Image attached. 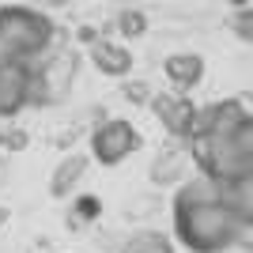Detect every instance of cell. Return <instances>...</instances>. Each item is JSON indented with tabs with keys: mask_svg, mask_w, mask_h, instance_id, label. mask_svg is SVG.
Masks as SVG:
<instances>
[{
	"mask_svg": "<svg viewBox=\"0 0 253 253\" xmlns=\"http://www.w3.org/2000/svg\"><path fill=\"white\" fill-rule=\"evenodd\" d=\"M174 231H178L181 246H189L193 253H223L238 242L242 227L223 204L219 178L197 174V178L181 181L178 201H174Z\"/></svg>",
	"mask_w": 253,
	"mask_h": 253,
	"instance_id": "obj_1",
	"label": "cell"
},
{
	"mask_svg": "<svg viewBox=\"0 0 253 253\" xmlns=\"http://www.w3.org/2000/svg\"><path fill=\"white\" fill-rule=\"evenodd\" d=\"M57 38H64V34L42 11L27 8V4H4L0 8V42L15 61H27V64L38 61L42 53H49V45Z\"/></svg>",
	"mask_w": 253,
	"mask_h": 253,
	"instance_id": "obj_2",
	"label": "cell"
},
{
	"mask_svg": "<svg viewBox=\"0 0 253 253\" xmlns=\"http://www.w3.org/2000/svg\"><path fill=\"white\" fill-rule=\"evenodd\" d=\"M140 132L136 125H128L121 117H110V121H98L95 132H91V151L102 167H117V163H125L132 151H140Z\"/></svg>",
	"mask_w": 253,
	"mask_h": 253,
	"instance_id": "obj_3",
	"label": "cell"
},
{
	"mask_svg": "<svg viewBox=\"0 0 253 253\" xmlns=\"http://www.w3.org/2000/svg\"><path fill=\"white\" fill-rule=\"evenodd\" d=\"M151 114L159 117V125L167 128L174 140H189L193 128H197V102L181 91H163V95H151Z\"/></svg>",
	"mask_w": 253,
	"mask_h": 253,
	"instance_id": "obj_4",
	"label": "cell"
},
{
	"mask_svg": "<svg viewBox=\"0 0 253 253\" xmlns=\"http://www.w3.org/2000/svg\"><path fill=\"white\" fill-rule=\"evenodd\" d=\"M31 106V64L27 61H0V117H15Z\"/></svg>",
	"mask_w": 253,
	"mask_h": 253,
	"instance_id": "obj_5",
	"label": "cell"
},
{
	"mask_svg": "<svg viewBox=\"0 0 253 253\" xmlns=\"http://www.w3.org/2000/svg\"><path fill=\"white\" fill-rule=\"evenodd\" d=\"M204 72H208V64H204L201 53H193V49H178L163 61V76H167L170 91H181V95H189L193 87H201Z\"/></svg>",
	"mask_w": 253,
	"mask_h": 253,
	"instance_id": "obj_6",
	"label": "cell"
},
{
	"mask_svg": "<svg viewBox=\"0 0 253 253\" xmlns=\"http://www.w3.org/2000/svg\"><path fill=\"white\" fill-rule=\"evenodd\" d=\"M87 53H91V64H95L102 76H110V80H125V76L132 72V64H136V61H132V49H128L125 42L102 38V34L87 45Z\"/></svg>",
	"mask_w": 253,
	"mask_h": 253,
	"instance_id": "obj_7",
	"label": "cell"
},
{
	"mask_svg": "<svg viewBox=\"0 0 253 253\" xmlns=\"http://www.w3.org/2000/svg\"><path fill=\"white\" fill-rule=\"evenodd\" d=\"M219 189H223V204L231 208V215L238 219V227H253V170L250 174L223 178Z\"/></svg>",
	"mask_w": 253,
	"mask_h": 253,
	"instance_id": "obj_8",
	"label": "cell"
},
{
	"mask_svg": "<svg viewBox=\"0 0 253 253\" xmlns=\"http://www.w3.org/2000/svg\"><path fill=\"white\" fill-rule=\"evenodd\" d=\"M189 167H193L189 148L170 144V148H163L155 155V163H151V181H155V185H181L185 174H189Z\"/></svg>",
	"mask_w": 253,
	"mask_h": 253,
	"instance_id": "obj_9",
	"label": "cell"
},
{
	"mask_svg": "<svg viewBox=\"0 0 253 253\" xmlns=\"http://www.w3.org/2000/svg\"><path fill=\"white\" fill-rule=\"evenodd\" d=\"M84 170H87V155H68L57 163V170H53V178H49V193L61 201V197H68V193L76 189V181L84 178Z\"/></svg>",
	"mask_w": 253,
	"mask_h": 253,
	"instance_id": "obj_10",
	"label": "cell"
},
{
	"mask_svg": "<svg viewBox=\"0 0 253 253\" xmlns=\"http://www.w3.org/2000/svg\"><path fill=\"white\" fill-rule=\"evenodd\" d=\"M148 15H144V11L140 8H121L117 11V19H114V31L121 34V38H128V42H132V38H144V34H148Z\"/></svg>",
	"mask_w": 253,
	"mask_h": 253,
	"instance_id": "obj_11",
	"label": "cell"
},
{
	"mask_svg": "<svg viewBox=\"0 0 253 253\" xmlns=\"http://www.w3.org/2000/svg\"><path fill=\"white\" fill-rule=\"evenodd\" d=\"M121 253H174V250H170V242L159 231H140L128 238V246Z\"/></svg>",
	"mask_w": 253,
	"mask_h": 253,
	"instance_id": "obj_12",
	"label": "cell"
},
{
	"mask_svg": "<svg viewBox=\"0 0 253 253\" xmlns=\"http://www.w3.org/2000/svg\"><path fill=\"white\" fill-rule=\"evenodd\" d=\"M227 31L238 38V42L253 45V4H246V8H234L231 19H227Z\"/></svg>",
	"mask_w": 253,
	"mask_h": 253,
	"instance_id": "obj_13",
	"label": "cell"
},
{
	"mask_svg": "<svg viewBox=\"0 0 253 253\" xmlns=\"http://www.w3.org/2000/svg\"><path fill=\"white\" fill-rule=\"evenodd\" d=\"M121 91H125L128 102H140V106L151 102V87L144 84V80H121Z\"/></svg>",
	"mask_w": 253,
	"mask_h": 253,
	"instance_id": "obj_14",
	"label": "cell"
},
{
	"mask_svg": "<svg viewBox=\"0 0 253 253\" xmlns=\"http://www.w3.org/2000/svg\"><path fill=\"white\" fill-rule=\"evenodd\" d=\"M98 211H102L98 197H80V204H76V215H72V223H80V219H95Z\"/></svg>",
	"mask_w": 253,
	"mask_h": 253,
	"instance_id": "obj_15",
	"label": "cell"
},
{
	"mask_svg": "<svg viewBox=\"0 0 253 253\" xmlns=\"http://www.w3.org/2000/svg\"><path fill=\"white\" fill-rule=\"evenodd\" d=\"M23 144H27V132H19V128H8V132H0V148H4V151H19Z\"/></svg>",
	"mask_w": 253,
	"mask_h": 253,
	"instance_id": "obj_16",
	"label": "cell"
},
{
	"mask_svg": "<svg viewBox=\"0 0 253 253\" xmlns=\"http://www.w3.org/2000/svg\"><path fill=\"white\" fill-rule=\"evenodd\" d=\"M76 38H80L84 45H91V42L98 38V31H95V27H80V31H76Z\"/></svg>",
	"mask_w": 253,
	"mask_h": 253,
	"instance_id": "obj_17",
	"label": "cell"
},
{
	"mask_svg": "<svg viewBox=\"0 0 253 253\" xmlns=\"http://www.w3.org/2000/svg\"><path fill=\"white\" fill-rule=\"evenodd\" d=\"M38 4H45V8H64V4H72V0H38Z\"/></svg>",
	"mask_w": 253,
	"mask_h": 253,
	"instance_id": "obj_18",
	"label": "cell"
},
{
	"mask_svg": "<svg viewBox=\"0 0 253 253\" xmlns=\"http://www.w3.org/2000/svg\"><path fill=\"white\" fill-rule=\"evenodd\" d=\"M231 8H246V4H253V0H227Z\"/></svg>",
	"mask_w": 253,
	"mask_h": 253,
	"instance_id": "obj_19",
	"label": "cell"
},
{
	"mask_svg": "<svg viewBox=\"0 0 253 253\" xmlns=\"http://www.w3.org/2000/svg\"><path fill=\"white\" fill-rule=\"evenodd\" d=\"M0 61H8V49H4V42H0Z\"/></svg>",
	"mask_w": 253,
	"mask_h": 253,
	"instance_id": "obj_20",
	"label": "cell"
},
{
	"mask_svg": "<svg viewBox=\"0 0 253 253\" xmlns=\"http://www.w3.org/2000/svg\"><path fill=\"white\" fill-rule=\"evenodd\" d=\"M4 219H8V211H4V208H0V227H4Z\"/></svg>",
	"mask_w": 253,
	"mask_h": 253,
	"instance_id": "obj_21",
	"label": "cell"
}]
</instances>
